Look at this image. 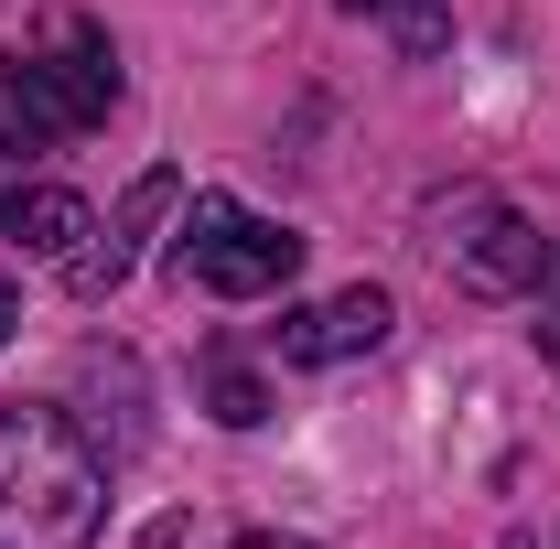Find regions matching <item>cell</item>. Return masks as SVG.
Segmentation results:
<instances>
[{"label":"cell","instance_id":"obj_1","mask_svg":"<svg viewBox=\"0 0 560 549\" xmlns=\"http://www.w3.org/2000/svg\"><path fill=\"white\" fill-rule=\"evenodd\" d=\"M108 528V464L55 399L0 410V549H97Z\"/></svg>","mask_w":560,"mask_h":549},{"label":"cell","instance_id":"obj_2","mask_svg":"<svg viewBox=\"0 0 560 549\" xmlns=\"http://www.w3.org/2000/svg\"><path fill=\"white\" fill-rule=\"evenodd\" d=\"M173 280L215 291V302H270V291L302 280V237L270 226V215H248L237 195H195L184 237H173Z\"/></svg>","mask_w":560,"mask_h":549},{"label":"cell","instance_id":"obj_3","mask_svg":"<svg viewBox=\"0 0 560 549\" xmlns=\"http://www.w3.org/2000/svg\"><path fill=\"white\" fill-rule=\"evenodd\" d=\"M431 226H442V237H431L442 270L464 280L475 302H517V291L539 280V259H550V237L506 206V195H453V206H431Z\"/></svg>","mask_w":560,"mask_h":549},{"label":"cell","instance_id":"obj_4","mask_svg":"<svg viewBox=\"0 0 560 549\" xmlns=\"http://www.w3.org/2000/svg\"><path fill=\"white\" fill-rule=\"evenodd\" d=\"M173 206H184V173H173V162H151L130 195L108 206V226H86V248L66 259V291H75V302H108V291L140 270V237H151Z\"/></svg>","mask_w":560,"mask_h":549},{"label":"cell","instance_id":"obj_5","mask_svg":"<svg viewBox=\"0 0 560 549\" xmlns=\"http://www.w3.org/2000/svg\"><path fill=\"white\" fill-rule=\"evenodd\" d=\"M388 335H399V302L377 280H355V291H324V302L280 313V366H346V355H377Z\"/></svg>","mask_w":560,"mask_h":549},{"label":"cell","instance_id":"obj_6","mask_svg":"<svg viewBox=\"0 0 560 549\" xmlns=\"http://www.w3.org/2000/svg\"><path fill=\"white\" fill-rule=\"evenodd\" d=\"M44 66H55V86H66L75 130H97V119L119 108V55H108V33H97L86 11H55V22H44Z\"/></svg>","mask_w":560,"mask_h":549},{"label":"cell","instance_id":"obj_7","mask_svg":"<svg viewBox=\"0 0 560 549\" xmlns=\"http://www.w3.org/2000/svg\"><path fill=\"white\" fill-rule=\"evenodd\" d=\"M75 140V108L44 55H0V151H55Z\"/></svg>","mask_w":560,"mask_h":549},{"label":"cell","instance_id":"obj_8","mask_svg":"<svg viewBox=\"0 0 560 549\" xmlns=\"http://www.w3.org/2000/svg\"><path fill=\"white\" fill-rule=\"evenodd\" d=\"M86 195H66V184H0V237L22 248V259H75L86 248Z\"/></svg>","mask_w":560,"mask_h":549},{"label":"cell","instance_id":"obj_9","mask_svg":"<svg viewBox=\"0 0 560 549\" xmlns=\"http://www.w3.org/2000/svg\"><path fill=\"white\" fill-rule=\"evenodd\" d=\"M346 11H366V22H388L399 33V55H442V33H453V0H346Z\"/></svg>","mask_w":560,"mask_h":549},{"label":"cell","instance_id":"obj_10","mask_svg":"<svg viewBox=\"0 0 560 549\" xmlns=\"http://www.w3.org/2000/svg\"><path fill=\"white\" fill-rule=\"evenodd\" d=\"M206 410L226 420V431H259V420H270V388H259L248 366H226V355H215V366H206Z\"/></svg>","mask_w":560,"mask_h":549},{"label":"cell","instance_id":"obj_11","mask_svg":"<svg viewBox=\"0 0 560 549\" xmlns=\"http://www.w3.org/2000/svg\"><path fill=\"white\" fill-rule=\"evenodd\" d=\"M528 291H539V344L560 355V237H550V259H539V280H528Z\"/></svg>","mask_w":560,"mask_h":549},{"label":"cell","instance_id":"obj_12","mask_svg":"<svg viewBox=\"0 0 560 549\" xmlns=\"http://www.w3.org/2000/svg\"><path fill=\"white\" fill-rule=\"evenodd\" d=\"M237 549H313V539H291V528H248Z\"/></svg>","mask_w":560,"mask_h":549},{"label":"cell","instance_id":"obj_13","mask_svg":"<svg viewBox=\"0 0 560 549\" xmlns=\"http://www.w3.org/2000/svg\"><path fill=\"white\" fill-rule=\"evenodd\" d=\"M11 324H22V302H11V291H0V344H11Z\"/></svg>","mask_w":560,"mask_h":549},{"label":"cell","instance_id":"obj_14","mask_svg":"<svg viewBox=\"0 0 560 549\" xmlns=\"http://www.w3.org/2000/svg\"><path fill=\"white\" fill-rule=\"evenodd\" d=\"M506 549H539V539H506Z\"/></svg>","mask_w":560,"mask_h":549}]
</instances>
